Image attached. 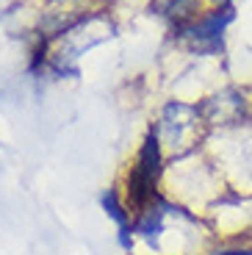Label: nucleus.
<instances>
[{
	"label": "nucleus",
	"mask_w": 252,
	"mask_h": 255,
	"mask_svg": "<svg viewBox=\"0 0 252 255\" xmlns=\"http://www.w3.org/2000/svg\"><path fill=\"white\" fill-rule=\"evenodd\" d=\"M158 175V141L155 136H150L139 155V164L130 175V191H133V200L141 203V200L150 197V189H152V180Z\"/></svg>",
	"instance_id": "f257e3e1"
},
{
	"label": "nucleus",
	"mask_w": 252,
	"mask_h": 255,
	"mask_svg": "<svg viewBox=\"0 0 252 255\" xmlns=\"http://www.w3.org/2000/svg\"><path fill=\"white\" fill-rule=\"evenodd\" d=\"M103 203H106L108 214H111V217L117 219V222H120L122 228H125V214H122V208L117 205V197H114V194H106V200H103Z\"/></svg>",
	"instance_id": "f03ea898"
},
{
	"label": "nucleus",
	"mask_w": 252,
	"mask_h": 255,
	"mask_svg": "<svg viewBox=\"0 0 252 255\" xmlns=\"http://www.w3.org/2000/svg\"><path fill=\"white\" fill-rule=\"evenodd\" d=\"M216 255H252V253H216Z\"/></svg>",
	"instance_id": "7ed1b4c3"
}]
</instances>
